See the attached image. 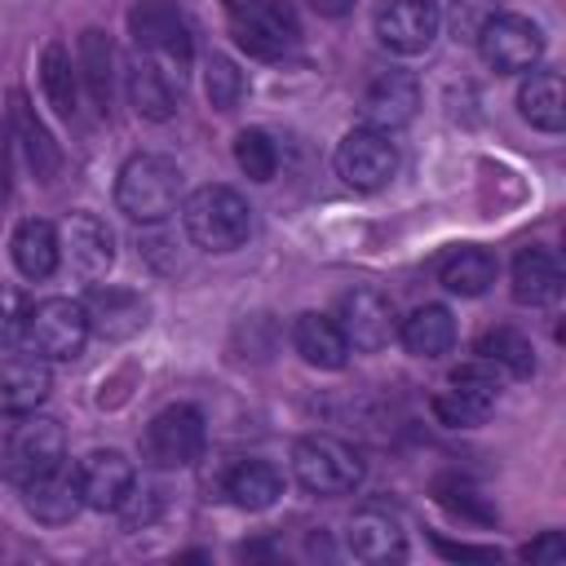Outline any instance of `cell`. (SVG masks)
<instances>
[{"label":"cell","mask_w":566,"mask_h":566,"mask_svg":"<svg viewBox=\"0 0 566 566\" xmlns=\"http://www.w3.org/2000/svg\"><path fill=\"white\" fill-rule=\"evenodd\" d=\"M177 199H181L177 159L155 155V150H142V155L124 159L119 181H115V203H119L124 217L150 226V221H164L168 212H177Z\"/></svg>","instance_id":"obj_1"},{"label":"cell","mask_w":566,"mask_h":566,"mask_svg":"<svg viewBox=\"0 0 566 566\" xmlns=\"http://www.w3.org/2000/svg\"><path fill=\"white\" fill-rule=\"evenodd\" d=\"M53 389L49 363L35 354H13L0 358V411L4 416H31Z\"/></svg>","instance_id":"obj_17"},{"label":"cell","mask_w":566,"mask_h":566,"mask_svg":"<svg viewBox=\"0 0 566 566\" xmlns=\"http://www.w3.org/2000/svg\"><path fill=\"white\" fill-rule=\"evenodd\" d=\"M345 544H349V553H354L358 562H371V566L398 562V557L407 553V535H402L398 517L385 513V509H363V513H354V517H349V531H345Z\"/></svg>","instance_id":"obj_18"},{"label":"cell","mask_w":566,"mask_h":566,"mask_svg":"<svg viewBox=\"0 0 566 566\" xmlns=\"http://www.w3.org/2000/svg\"><path fill=\"white\" fill-rule=\"evenodd\" d=\"M292 345L310 367H323V371H336L349 358V340H345L340 323L327 314H301L292 327Z\"/></svg>","instance_id":"obj_23"},{"label":"cell","mask_w":566,"mask_h":566,"mask_svg":"<svg viewBox=\"0 0 566 566\" xmlns=\"http://www.w3.org/2000/svg\"><path fill=\"white\" fill-rule=\"evenodd\" d=\"M438 553H442V557H455V562H500V553H495V548H473V544H447V539H438Z\"/></svg>","instance_id":"obj_41"},{"label":"cell","mask_w":566,"mask_h":566,"mask_svg":"<svg viewBox=\"0 0 566 566\" xmlns=\"http://www.w3.org/2000/svg\"><path fill=\"white\" fill-rule=\"evenodd\" d=\"M451 389H460V394H469V398L495 407V398H500V367H491L486 358L464 363V367L451 371Z\"/></svg>","instance_id":"obj_35"},{"label":"cell","mask_w":566,"mask_h":566,"mask_svg":"<svg viewBox=\"0 0 566 566\" xmlns=\"http://www.w3.org/2000/svg\"><path fill=\"white\" fill-rule=\"evenodd\" d=\"M398 340L411 358H442L455 345V318L447 305H420L402 318Z\"/></svg>","instance_id":"obj_25"},{"label":"cell","mask_w":566,"mask_h":566,"mask_svg":"<svg viewBox=\"0 0 566 566\" xmlns=\"http://www.w3.org/2000/svg\"><path fill=\"white\" fill-rule=\"evenodd\" d=\"M517 111L531 128L539 133H562L566 124V88H562V75L557 71H535L522 80L517 88Z\"/></svg>","instance_id":"obj_24"},{"label":"cell","mask_w":566,"mask_h":566,"mask_svg":"<svg viewBox=\"0 0 566 566\" xmlns=\"http://www.w3.org/2000/svg\"><path fill=\"white\" fill-rule=\"evenodd\" d=\"M27 296L13 287V283H0V349L22 340V327H27Z\"/></svg>","instance_id":"obj_37"},{"label":"cell","mask_w":566,"mask_h":566,"mask_svg":"<svg viewBox=\"0 0 566 566\" xmlns=\"http://www.w3.org/2000/svg\"><path fill=\"white\" fill-rule=\"evenodd\" d=\"M181 226L195 248L203 252H234L252 234V208L230 186H199L181 203Z\"/></svg>","instance_id":"obj_2"},{"label":"cell","mask_w":566,"mask_h":566,"mask_svg":"<svg viewBox=\"0 0 566 566\" xmlns=\"http://www.w3.org/2000/svg\"><path fill=\"white\" fill-rule=\"evenodd\" d=\"M442 287L455 292V296H482L491 283H495V256L486 248H455L442 270H438Z\"/></svg>","instance_id":"obj_29"},{"label":"cell","mask_w":566,"mask_h":566,"mask_svg":"<svg viewBox=\"0 0 566 566\" xmlns=\"http://www.w3.org/2000/svg\"><path fill=\"white\" fill-rule=\"evenodd\" d=\"M562 283H566L562 261L548 248H522L513 256V296L522 305H548V301H557Z\"/></svg>","instance_id":"obj_22"},{"label":"cell","mask_w":566,"mask_h":566,"mask_svg":"<svg viewBox=\"0 0 566 566\" xmlns=\"http://www.w3.org/2000/svg\"><path fill=\"white\" fill-rule=\"evenodd\" d=\"M226 495H230L239 509L261 513V509H270V504L283 495V478H279V469L265 464V460H239V464L226 473Z\"/></svg>","instance_id":"obj_27"},{"label":"cell","mask_w":566,"mask_h":566,"mask_svg":"<svg viewBox=\"0 0 566 566\" xmlns=\"http://www.w3.org/2000/svg\"><path fill=\"white\" fill-rule=\"evenodd\" d=\"M13 195V128L9 115H0V203H9Z\"/></svg>","instance_id":"obj_39"},{"label":"cell","mask_w":566,"mask_h":566,"mask_svg":"<svg viewBox=\"0 0 566 566\" xmlns=\"http://www.w3.org/2000/svg\"><path fill=\"white\" fill-rule=\"evenodd\" d=\"M75 482H80V495L88 509H124L137 473H133V460L124 451H88L75 469Z\"/></svg>","instance_id":"obj_14"},{"label":"cell","mask_w":566,"mask_h":566,"mask_svg":"<svg viewBox=\"0 0 566 566\" xmlns=\"http://www.w3.org/2000/svg\"><path fill=\"white\" fill-rule=\"evenodd\" d=\"M438 27H442V13L433 0H385L376 9V40L402 57L424 53L433 44Z\"/></svg>","instance_id":"obj_12"},{"label":"cell","mask_w":566,"mask_h":566,"mask_svg":"<svg viewBox=\"0 0 566 566\" xmlns=\"http://www.w3.org/2000/svg\"><path fill=\"white\" fill-rule=\"evenodd\" d=\"M203 88H208V102L217 106V111H234L239 106V97H243V71L230 62V57H208V66H203Z\"/></svg>","instance_id":"obj_34"},{"label":"cell","mask_w":566,"mask_h":566,"mask_svg":"<svg viewBox=\"0 0 566 566\" xmlns=\"http://www.w3.org/2000/svg\"><path fill=\"white\" fill-rule=\"evenodd\" d=\"M80 75L88 84V97L106 111L111 106V93H115V44L97 27H88L80 35Z\"/></svg>","instance_id":"obj_28"},{"label":"cell","mask_w":566,"mask_h":566,"mask_svg":"<svg viewBox=\"0 0 566 566\" xmlns=\"http://www.w3.org/2000/svg\"><path fill=\"white\" fill-rule=\"evenodd\" d=\"M336 323L349 340V349H363V354H376L385 349L394 336H398V318H394V301L376 287H354L340 296L336 305Z\"/></svg>","instance_id":"obj_11"},{"label":"cell","mask_w":566,"mask_h":566,"mask_svg":"<svg viewBox=\"0 0 566 566\" xmlns=\"http://www.w3.org/2000/svg\"><path fill=\"white\" fill-rule=\"evenodd\" d=\"M84 314H88V332L106 340H128L146 327V301L128 287H97L84 301Z\"/></svg>","instance_id":"obj_19"},{"label":"cell","mask_w":566,"mask_h":566,"mask_svg":"<svg viewBox=\"0 0 566 566\" xmlns=\"http://www.w3.org/2000/svg\"><path fill=\"white\" fill-rule=\"evenodd\" d=\"M310 9H314V13H323V18H340V13H349V9H354V0H310Z\"/></svg>","instance_id":"obj_42"},{"label":"cell","mask_w":566,"mask_h":566,"mask_svg":"<svg viewBox=\"0 0 566 566\" xmlns=\"http://www.w3.org/2000/svg\"><path fill=\"white\" fill-rule=\"evenodd\" d=\"M22 504H27V513H31L35 522L62 526V522H71V517L80 513L84 495H80L75 473H71L66 464H57L53 473H44V478H35V482L22 486Z\"/></svg>","instance_id":"obj_20"},{"label":"cell","mask_w":566,"mask_h":566,"mask_svg":"<svg viewBox=\"0 0 566 566\" xmlns=\"http://www.w3.org/2000/svg\"><path fill=\"white\" fill-rule=\"evenodd\" d=\"M57 464H66V433L57 420L49 416H27L9 442H4V455H0V473L13 482V486H27L44 473H53Z\"/></svg>","instance_id":"obj_5"},{"label":"cell","mask_w":566,"mask_h":566,"mask_svg":"<svg viewBox=\"0 0 566 566\" xmlns=\"http://www.w3.org/2000/svg\"><path fill=\"white\" fill-rule=\"evenodd\" d=\"M57 243H62V252H66V261L80 279H102L115 265V234L93 212H71L62 221Z\"/></svg>","instance_id":"obj_13"},{"label":"cell","mask_w":566,"mask_h":566,"mask_svg":"<svg viewBox=\"0 0 566 566\" xmlns=\"http://www.w3.org/2000/svg\"><path fill=\"white\" fill-rule=\"evenodd\" d=\"M292 473L314 495H349L363 482V455L332 433H310L292 447Z\"/></svg>","instance_id":"obj_3"},{"label":"cell","mask_w":566,"mask_h":566,"mask_svg":"<svg viewBox=\"0 0 566 566\" xmlns=\"http://www.w3.org/2000/svg\"><path fill=\"white\" fill-rule=\"evenodd\" d=\"M234 164L243 168V177H252V181H270L274 168H279V150H274L270 133H261V128H243V133L234 137Z\"/></svg>","instance_id":"obj_33"},{"label":"cell","mask_w":566,"mask_h":566,"mask_svg":"<svg viewBox=\"0 0 566 566\" xmlns=\"http://www.w3.org/2000/svg\"><path fill=\"white\" fill-rule=\"evenodd\" d=\"M9 128H13V142L22 146V155H27V164H31V172H35V181H53L57 177V168H62V150H57V142H53V133L44 128V119L35 115V106L27 102V93L22 88H13L9 93Z\"/></svg>","instance_id":"obj_16"},{"label":"cell","mask_w":566,"mask_h":566,"mask_svg":"<svg viewBox=\"0 0 566 566\" xmlns=\"http://www.w3.org/2000/svg\"><path fill=\"white\" fill-rule=\"evenodd\" d=\"M398 172V146L380 128H354L336 146V177L354 190H380Z\"/></svg>","instance_id":"obj_8"},{"label":"cell","mask_w":566,"mask_h":566,"mask_svg":"<svg viewBox=\"0 0 566 566\" xmlns=\"http://www.w3.org/2000/svg\"><path fill=\"white\" fill-rule=\"evenodd\" d=\"M522 557H526V562H548V566H557V562L566 557V544H562V535H557V531H544L535 544H526V548H522Z\"/></svg>","instance_id":"obj_40"},{"label":"cell","mask_w":566,"mask_h":566,"mask_svg":"<svg viewBox=\"0 0 566 566\" xmlns=\"http://www.w3.org/2000/svg\"><path fill=\"white\" fill-rule=\"evenodd\" d=\"M420 106V88L407 71H380L367 88H363V128H380V133H394L402 128Z\"/></svg>","instance_id":"obj_15"},{"label":"cell","mask_w":566,"mask_h":566,"mask_svg":"<svg viewBox=\"0 0 566 566\" xmlns=\"http://www.w3.org/2000/svg\"><path fill=\"white\" fill-rule=\"evenodd\" d=\"M433 416L442 424H451V429H473V424H482L491 416V407L469 398V394H460V389H447V394L433 398Z\"/></svg>","instance_id":"obj_36"},{"label":"cell","mask_w":566,"mask_h":566,"mask_svg":"<svg viewBox=\"0 0 566 566\" xmlns=\"http://www.w3.org/2000/svg\"><path fill=\"white\" fill-rule=\"evenodd\" d=\"M473 40H478L482 62L500 75L531 71L544 57V31L522 13H491Z\"/></svg>","instance_id":"obj_7"},{"label":"cell","mask_w":566,"mask_h":566,"mask_svg":"<svg viewBox=\"0 0 566 566\" xmlns=\"http://www.w3.org/2000/svg\"><path fill=\"white\" fill-rule=\"evenodd\" d=\"M203 416L186 402L177 407H164L150 424H146V460L155 469H186L199 460L203 451Z\"/></svg>","instance_id":"obj_9"},{"label":"cell","mask_w":566,"mask_h":566,"mask_svg":"<svg viewBox=\"0 0 566 566\" xmlns=\"http://www.w3.org/2000/svg\"><path fill=\"white\" fill-rule=\"evenodd\" d=\"M88 340V314L84 301L71 296H49L40 305L27 310V327H22V345L44 358V363H66L84 349Z\"/></svg>","instance_id":"obj_4"},{"label":"cell","mask_w":566,"mask_h":566,"mask_svg":"<svg viewBox=\"0 0 566 566\" xmlns=\"http://www.w3.org/2000/svg\"><path fill=\"white\" fill-rule=\"evenodd\" d=\"M478 358H486L491 367H504L509 376H531L535 371V349L522 332L513 327H491L482 340H478Z\"/></svg>","instance_id":"obj_31"},{"label":"cell","mask_w":566,"mask_h":566,"mask_svg":"<svg viewBox=\"0 0 566 566\" xmlns=\"http://www.w3.org/2000/svg\"><path fill=\"white\" fill-rule=\"evenodd\" d=\"M230 35L252 57H279L301 40V22L283 0H234Z\"/></svg>","instance_id":"obj_6"},{"label":"cell","mask_w":566,"mask_h":566,"mask_svg":"<svg viewBox=\"0 0 566 566\" xmlns=\"http://www.w3.org/2000/svg\"><path fill=\"white\" fill-rule=\"evenodd\" d=\"M9 252H13V265H18V274H27V279H49V274L57 270V261H62V243H57V230H53L49 221H40V217H27V221H18Z\"/></svg>","instance_id":"obj_26"},{"label":"cell","mask_w":566,"mask_h":566,"mask_svg":"<svg viewBox=\"0 0 566 566\" xmlns=\"http://www.w3.org/2000/svg\"><path fill=\"white\" fill-rule=\"evenodd\" d=\"M433 495H438V504L442 509H451V513H460V517H469V522H495V509L482 500V491L469 482V478H460V473H442L438 482H433Z\"/></svg>","instance_id":"obj_32"},{"label":"cell","mask_w":566,"mask_h":566,"mask_svg":"<svg viewBox=\"0 0 566 566\" xmlns=\"http://www.w3.org/2000/svg\"><path fill=\"white\" fill-rule=\"evenodd\" d=\"M128 35L142 53L150 57H172V62H190V22L172 0H142L128 9Z\"/></svg>","instance_id":"obj_10"},{"label":"cell","mask_w":566,"mask_h":566,"mask_svg":"<svg viewBox=\"0 0 566 566\" xmlns=\"http://www.w3.org/2000/svg\"><path fill=\"white\" fill-rule=\"evenodd\" d=\"M128 102L142 119H172L177 115V84L168 80V71L155 62V57H137L128 66Z\"/></svg>","instance_id":"obj_21"},{"label":"cell","mask_w":566,"mask_h":566,"mask_svg":"<svg viewBox=\"0 0 566 566\" xmlns=\"http://www.w3.org/2000/svg\"><path fill=\"white\" fill-rule=\"evenodd\" d=\"M40 88H44L49 106H53L62 119H71V115L80 111V106H75V66H71L66 44H57V40H49L44 53H40Z\"/></svg>","instance_id":"obj_30"},{"label":"cell","mask_w":566,"mask_h":566,"mask_svg":"<svg viewBox=\"0 0 566 566\" xmlns=\"http://www.w3.org/2000/svg\"><path fill=\"white\" fill-rule=\"evenodd\" d=\"M491 13H495V0H455V13H451V22H455V35L473 40Z\"/></svg>","instance_id":"obj_38"}]
</instances>
